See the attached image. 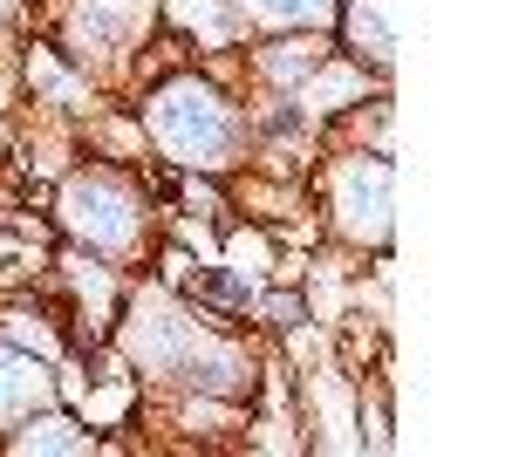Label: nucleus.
I'll return each mask as SVG.
<instances>
[{"instance_id":"7ed1b4c3","label":"nucleus","mask_w":512,"mask_h":457,"mask_svg":"<svg viewBox=\"0 0 512 457\" xmlns=\"http://www.w3.org/2000/svg\"><path fill=\"white\" fill-rule=\"evenodd\" d=\"M62 226L76 232L89 253L117 260V253L137 246V232H144V198H137V185L123 171L96 164V171H76L62 185Z\"/></svg>"},{"instance_id":"9b49d317","label":"nucleus","mask_w":512,"mask_h":457,"mask_svg":"<svg viewBox=\"0 0 512 457\" xmlns=\"http://www.w3.org/2000/svg\"><path fill=\"white\" fill-rule=\"evenodd\" d=\"M171 21H185V28H205V41H226L239 35V14L226 7V0H171Z\"/></svg>"},{"instance_id":"423d86ee","label":"nucleus","mask_w":512,"mask_h":457,"mask_svg":"<svg viewBox=\"0 0 512 457\" xmlns=\"http://www.w3.org/2000/svg\"><path fill=\"white\" fill-rule=\"evenodd\" d=\"M144 21H151V0H82L76 41H89V48H123Z\"/></svg>"},{"instance_id":"20e7f679","label":"nucleus","mask_w":512,"mask_h":457,"mask_svg":"<svg viewBox=\"0 0 512 457\" xmlns=\"http://www.w3.org/2000/svg\"><path fill=\"white\" fill-rule=\"evenodd\" d=\"M328 212H335V226L349 232V239H369V246H383V232H390V164L383 151L355 157L349 171L335 178V198H328Z\"/></svg>"},{"instance_id":"f03ea898","label":"nucleus","mask_w":512,"mask_h":457,"mask_svg":"<svg viewBox=\"0 0 512 457\" xmlns=\"http://www.w3.org/2000/svg\"><path fill=\"white\" fill-rule=\"evenodd\" d=\"M151 137L171 164L185 171H226L233 164V144H239V116L226 110L219 89H205L198 76H171V82H151Z\"/></svg>"},{"instance_id":"9d476101","label":"nucleus","mask_w":512,"mask_h":457,"mask_svg":"<svg viewBox=\"0 0 512 457\" xmlns=\"http://www.w3.org/2000/svg\"><path fill=\"white\" fill-rule=\"evenodd\" d=\"M14 451H96V437L76 430L69 417H28V430L14 437Z\"/></svg>"},{"instance_id":"f257e3e1","label":"nucleus","mask_w":512,"mask_h":457,"mask_svg":"<svg viewBox=\"0 0 512 457\" xmlns=\"http://www.w3.org/2000/svg\"><path fill=\"white\" fill-rule=\"evenodd\" d=\"M123 348L151 376H192V382H212V389H233V376H239V355L219 342V328L192 321V314H178V307H164V301L130 307Z\"/></svg>"},{"instance_id":"6e6552de","label":"nucleus","mask_w":512,"mask_h":457,"mask_svg":"<svg viewBox=\"0 0 512 457\" xmlns=\"http://www.w3.org/2000/svg\"><path fill=\"white\" fill-rule=\"evenodd\" d=\"M28 89L48 96V103H89V82H82L55 48H35V55H28Z\"/></svg>"},{"instance_id":"dca6fc26","label":"nucleus","mask_w":512,"mask_h":457,"mask_svg":"<svg viewBox=\"0 0 512 457\" xmlns=\"http://www.w3.org/2000/svg\"><path fill=\"white\" fill-rule=\"evenodd\" d=\"M7 14H21V0H0V21H7Z\"/></svg>"},{"instance_id":"39448f33","label":"nucleus","mask_w":512,"mask_h":457,"mask_svg":"<svg viewBox=\"0 0 512 457\" xmlns=\"http://www.w3.org/2000/svg\"><path fill=\"white\" fill-rule=\"evenodd\" d=\"M396 21H403L396 0H349V7H342L349 55H355V62H369V69H390V62H396Z\"/></svg>"},{"instance_id":"ddd939ff","label":"nucleus","mask_w":512,"mask_h":457,"mask_svg":"<svg viewBox=\"0 0 512 457\" xmlns=\"http://www.w3.org/2000/svg\"><path fill=\"white\" fill-rule=\"evenodd\" d=\"M226 260H233V280L260 287V273H267V260H274V246L253 239V232H233V239H226Z\"/></svg>"},{"instance_id":"f8f14e48","label":"nucleus","mask_w":512,"mask_h":457,"mask_svg":"<svg viewBox=\"0 0 512 457\" xmlns=\"http://www.w3.org/2000/svg\"><path fill=\"white\" fill-rule=\"evenodd\" d=\"M253 21H274V28H315V21H328V7L335 0H239Z\"/></svg>"},{"instance_id":"2eb2a0df","label":"nucleus","mask_w":512,"mask_h":457,"mask_svg":"<svg viewBox=\"0 0 512 457\" xmlns=\"http://www.w3.org/2000/svg\"><path fill=\"white\" fill-rule=\"evenodd\" d=\"M267 314H274V328H294V321H301V301H294V294H274Z\"/></svg>"},{"instance_id":"1a4fd4ad","label":"nucleus","mask_w":512,"mask_h":457,"mask_svg":"<svg viewBox=\"0 0 512 457\" xmlns=\"http://www.w3.org/2000/svg\"><path fill=\"white\" fill-rule=\"evenodd\" d=\"M321 69V41H274L260 48V76L267 82H308Z\"/></svg>"},{"instance_id":"4468645a","label":"nucleus","mask_w":512,"mask_h":457,"mask_svg":"<svg viewBox=\"0 0 512 457\" xmlns=\"http://www.w3.org/2000/svg\"><path fill=\"white\" fill-rule=\"evenodd\" d=\"M0 335H7L14 348H35V355H55V328H48L41 314H7V321H0Z\"/></svg>"},{"instance_id":"0eeeda50","label":"nucleus","mask_w":512,"mask_h":457,"mask_svg":"<svg viewBox=\"0 0 512 457\" xmlns=\"http://www.w3.org/2000/svg\"><path fill=\"white\" fill-rule=\"evenodd\" d=\"M35 403H48V369L28 355H7L0 348V423L35 417Z\"/></svg>"}]
</instances>
